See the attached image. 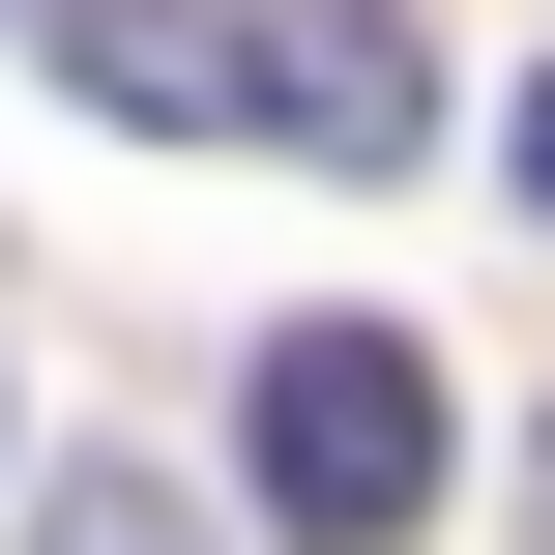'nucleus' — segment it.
Returning <instances> with one entry per match:
<instances>
[{
	"mask_svg": "<svg viewBox=\"0 0 555 555\" xmlns=\"http://www.w3.org/2000/svg\"><path fill=\"white\" fill-rule=\"evenodd\" d=\"M234 468H263L293 555H410V527H439V351H410V322H263Z\"/></svg>",
	"mask_w": 555,
	"mask_h": 555,
	"instance_id": "obj_1",
	"label": "nucleus"
},
{
	"mask_svg": "<svg viewBox=\"0 0 555 555\" xmlns=\"http://www.w3.org/2000/svg\"><path fill=\"white\" fill-rule=\"evenodd\" d=\"M59 88L146 146H263V0H59Z\"/></svg>",
	"mask_w": 555,
	"mask_h": 555,
	"instance_id": "obj_2",
	"label": "nucleus"
},
{
	"mask_svg": "<svg viewBox=\"0 0 555 555\" xmlns=\"http://www.w3.org/2000/svg\"><path fill=\"white\" fill-rule=\"evenodd\" d=\"M263 146H322V176H410V146H439V59H410L380 0H263Z\"/></svg>",
	"mask_w": 555,
	"mask_h": 555,
	"instance_id": "obj_3",
	"label": "nucleus"
},
{
	"mask_svg": "<svg viewBox=\"0 0 555 555\" xmlns=\"http://www.w3.org/2000/svg\"><path fill=\"white\" fill-rule=\"evenodd\" d=\"M59 555H205V527H176L146 468H59Z\"/></svg>",
	"mask_w": 555,
	"mask_h": 555,
	"instance_id": "obj_4",
	"label": "nucleus"
},
{
	"mask_svg": "<svg viewBox=\"0 0 555 555\" xmlns=\"http://www.w3.org/2000/svg\"><path fill=\"white\" fill-rule=\"evenodd\" d=\"M527 205H555V88H527Z\"/></svg>",
	"mask_w": 555,
	"mask_h": 555,
	"instance_id": "obj_5",
	"label": "nucleus"
}]
</instances>
